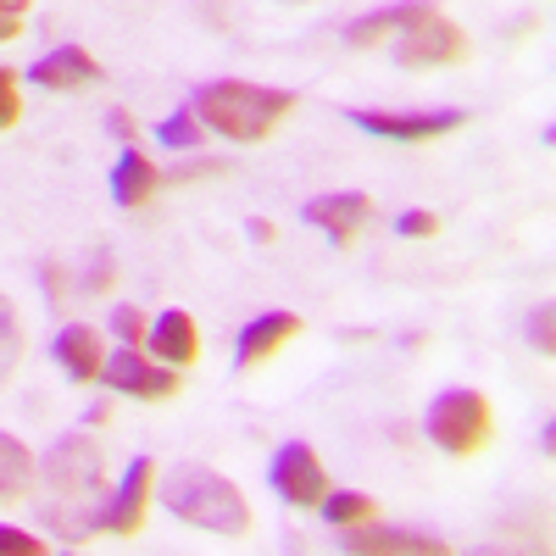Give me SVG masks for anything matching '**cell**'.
<instances>
[{"label": "cell", "instance_id": "obj_1", "mask_svg": "<svg viewBox=\"0 0 556 556\" xmlns=\"http://www.w3.org/2000/svg\"><path fill=\"white\" fill-rule=\"evenodd\" d=\"M190 112H195L212 134L235 139V146H256V139H267L278 123L295 112V96H290V89L245 84V78H217V84L195 89Z\"/></svg>", "mask_w": 556, "mask_h": 556}, {"label": "cell", "instance_id": "obj_2", "mask_svg": "<svg viewBox=\"0 0 556 556\" xmlns=\"http://www.w3.org/2000/svg\"><path fill=\"white\" fill-rule=\"evenodd\" d=\"M156 495H162V506H167L178 523H195V529L228 534V540L251 534V506H245V495L228 484L223 473L201 468V462H184V468H173Z\"/></svg>", "mask_w": 556, "mask_h": 556}, {"label": "cell", "instance_id": "obj_3", "mask_svg": "<svg viewBox=\"0 0 556 556\" xmlns=\"http://www.w3.org/2000/svg\"><path fill=\"white\" fill-rule=\"evenodd\" d=\"M490 429H495V412L479 390H445V395H434V406L424 417V434L451 456H473L490 440Z\"/></svg>", "mask_w": 556, "mask_h": 556}, {"label": "cell", "instance_id": "obj_4", "mask_svg": "<svg viewBox=\"0 0 556 556\" xmlns=\"http://www.w3.org/2000/svg\"><path fill=\"white\" fill-rule=\"evenodd\" d=\"M395 56H401V67H412V73L445 67V62H462V56H468V34H462L451 17H440L434 7H424V12H417V17L401 28Z\"/></svg>", "mask_w": 556, "mask_h": 556}, {"label": "cell", "instance_id": "obj_5", "mask_svg": "<svg viewBox=\"0 0 556 556\" xmlns=\"http://www.w3.org/2000/svg\"><path fill=\"white\" fill-rule=\"evenodd\" d=\"M106 479V456L89 434H62L51 451H45V484H51L62 501H84L96 495Z\"/></svg>", "mask_w": 556, "mask_h": 556}, {"label": "cell", "instance_id": "obj_6", "mask_svg": "<svg viewBox=\"0 0 556 556\" xmlns=\"http://www.w3.org/2000/svg\"><path fill=\"white\" fill-rule=\"evenodd\" d=\"M156 495V462L151 456H134L123 484L112 490V501L101 513H89V534H139L146 529V501Z\"/></svg>", "mask_w": 556, "mask_h": 556}, {"label": "cell", "instance_id": "obj_7", "mask_svg": "<svg viewBox=\"0 0 556 556\" xmlns=\"http://www.w3.org/2000/svg\"><path fill=\"white\" fill-rule=\"evenodd\" d=\"M96 379L112 384L117 395H134V401H167V395H178V367L151 362V356H134V345H123L117 356H106Z\"/></svg>", "mask_w": 556, "mask_h": 556}, {"label": "cell", "instance_id": "obj_8", "mask_svg": "<svg viewBox=\"0 0 556 556\" xmlns=\"http://www.w3.org/2000/svg\"><path fill=\"white\" fill-rule=\"evenodd\" d=\"M351 123L362 134L395 139V146H417V139H440V134L462 128L468 112H456V106H440V112H351Z\"/></svg>", "mask_w": 556, "mask_h": 556}, {"label": "cell", "instance_id": "obj_9", "mask_svg": "<svg viewBox=\"0 0 556 556\" xmlns=\"http://www.w3.org/2000/svg\"><path fill=\"white\" fill-rule=\"evenodd\" d=\"M267 479H273V490L285 495L290 506H317V501H323V490H329V479H323V468H317L312 445H301V440L278 445V456H273Z\"/></svg>", "mask_w": 556, "mask_h": 556}, {"label": "cell", "instance_id": "obj_10", "mask_svg": "<svg viewBox=\"0 0 556 556\" xmlns=\"http://www.w3.org/2000/svg\"><path fill=\"white\" fill-rule=\"evenodd\" d=\"M295 334H301V317H295V312H262L256 323H245V329H240L235 367H240V374H251V367H262L267 356L285 351Z\"/></svg>", "mask_w": 556, "mask_h": 556}, {"label": "cell", "instance_id": "obj_11", "mask_svg": "<svg viewBox=\"0 0 556 556\" xmlns=\"http://www.w3.org/2000/svg\"><path fill=\"white\" fill-rule=\"evenodd\" d=\"M146 345H151V356L156 362H167V367H195V356H201V329H195V317L190 312H162L151 329H146Z\"/></svg>", "mask_w": 556, "mask_h": 556}, {"label": "cell", "instance_id": "obj_12", "mask_svg": "<svg viewBox=\"0 0 556 556\" xmlns=\"http://www.w3.org/2000/svg\"><path fill=\"white\" fill-rule=\"evenodd\" d=\"M374 217V201H367L362 190H345V195H317L306 201V223H317L323 235H329L334 245H351L362 235V223Z\"/></svg>", "mask_w": 556, "mask_h": 556}, {"label": "cell", "instance_id": "obj_13", "mask_svg": "<svg viewBox=\"0 0 556 556\" xmlns=\"http://www.w3.org/2000/svg\"><path fill=\"white\" fill-rule=\"evenodd\" d=\"M340 551H362V556H440L445 540L406 534V529H362V523H351L340 534Z\"/></svg>", "mask_w": 556, "mask_h": 556}, {"label": "cell", "instance_id": "obj_14", "mask_svg": "<svg viewBox=\"0 0 556 556\" xmlns=\"http://www.w3.org/2000/svg\"><path fill=\"white\" fill-rule=\"evenodd\" d=\"M96 78H101V62L89 56L84 45H56L51 56L34 62V84H45V89H84Z\"/></svg>", "mask_w": 556, "mask_h": 556}, {"label": "cell", "instance_id": "obj_15", "mask_svg": "<svg viewBox=\"0 0 556 556\" xmlns=\"http://www.w3.org/2000/svg\"><path fill=\"white\" fill-rule=\"evenodd\" d=\"M51 351H56V362H62V374L78 379V384H89V379L101 374V362H106V356H101V334L89 329V323H67Z\"/></svg>", "mask_w": 556, "mask_h": 556}, {"label": "cell", "instance_id": "obj_16", "mask_svg": "<svg viewBox=\"0 0 556 556\" xmlns=\"http://www.w3.org/2000/svg\"><path fill=\"white\" fill-rule=\"evenodd\" d=\"M156 184H162V173L151 167V156H139V151L128 146V151L117 156V167H112V201L134 212V206H146V201L156 195Z\"/></svg>", "mask_w": 556, "mask_h": 556}, {"label": "cell", "instance_id": "obj_17", "mask_svg": "<svg viewBox=\"0 0 556 556\" xmlns=\"http://www.w3.org/2000/svg\"><path fill=\"white\" fill-rule=\"evenodd\" d=\"M34 484V456L17 434H0V501H23Z\"/></svg>", "mask_w": 556, "mask_h": 556}, {"label": "cell", "instance_id": "obj_18", "mask_svg": "<svg viewBox=\"0 0 556 556\" xmlns=\"http://www.w3.org/2000/svg\"><path fill=\"white\" fill-rule=\"evenodd\" d=\"M417 12H424V0H401V7H384V12H374V17L351 23V28H345V39H351V45H379L384 34H401Z\"/></svg>", "mask_w": 556, "mask_h": 556}, {"label": "cell", "instance_id": "obj_19", "mask_svg": "<svg viewBox=\"0 0 556 556\" xmlns=\"http://www.w3.org/2000/svg\"><path fill=\"white\" fill-rule=\"evenodd\" d=\"M317 513L329 518L334 529H351V523H367V518H374V501H367V495H356V490H334V495L323 490Z\"/></svg>", "mask_w": 556, "mask_h": 556}, {"label": "cell", "instance_id": "obj_20", "mask_svg": "<svg viewBox=\"0 0 556 556\" xmlns=\"http://www.w3.org/2000/svg\"><path fill=\"white\" fill-rule=\"evenodd\" d=\"M17 356H23V323H17V306L0 295V384L17 374Z\"/></svg>", "mask_w": 556, "mask_h": 556}, {"label": "cell", "instance_id": "obj_21", "mask_svg": "<svg viewBox=\"0 0 556 556\" xmlns=\"http://www.w3.org/2000/svg\"><path fill=\"white\" fill-rule=\"evenodd\" d=\"M195 123H201L195 112H173V117H162V128H156V139H162V146H173V151H178V146H184V151H190V146H195V139H201V128H195Z\"/></svg>", "mask_w": 556, "mask_h": 556}, {"label": "cell", "instance_id": "obj_22", "mask_svg": "<svg viewBox=\"0 0 556 556\" xmlns=\"http://www.w3.org/2000/svg\"><path fill=\"white\" fill-rule=\"evenodd\" d=\"M23 117V96H17V73L0 67V134H7L12 123Z\"/></svg>", "mask_w": 556, "mask_h": 556}, {"label": "cell", "instance_id": "obj_23", "mask_svg": "<svg viewBox=\"0 0 556 556\" xmlns=\"http://www.w3.org/2000/svg\"><path fill=\"white\" fill-rule=\"evenodd\" d=\"M395 235H406V240H429V235H440V217L424 212V206H412V212L395 217Z\"/></svg>", "mask_w": 556, "mask_h": 556}, {"label": "cell", "instance_id": "obj_24", "mask_svg": "<svg viewBox=\"0 0 556 556\" xmlns=\"http://www.w3.org/2000/svg\"><path fill=\"white\" fill-rule=\"evenodd\" d=\"M39 551H45L39 534H23V529H7V523H0V556H39Z\"/></svg>", "mask_w": 556, "mask_h": 556}, {"label": "cell", "instance_id": "obj_25", "mask_svg": "<svg viewBox=\"0 0 556 556\" xmlns=\"http://www.w3.org/2000/svg\"><path fill=\"white\" fill-rule=\"evenodd\" d=\"M529 340H534V351H540V356H551V351H556V323H551V306H534V317H529Z\"/></svg>", "mask_w": 556, "mask_h": 556}, {"label": "cell", "instance_id": "obj_26", "mask_svg": "<svg viewBox=\"0 0 556 556\" xmlns=\"http://www.w3.org/2000/svg\"><path fill=\"white\" fill-rule=\"evenodd\" d=\"M112 329H117L123 345H139V340H146V317H139L134 306H117V312H112Z\"/></svg>", "mask_w": 556, "mask_h": 556}, {"label": "cell", "instance_id": "obj_27", "mask_svg": "<svg viewBox=\"0 0 556 556\" xmlns=\"http://www.w3.org/2000/svg\"><path fill=\"white\" fill-rule=\"evenodd\" d=\"M112 278H117V267H112V256H101L96 273H84V290H89V295H101V290H112Z\"/></svg>", "mask_w": 556, "mask_h": 556}, {"label": "cell", "instance_id": "obj_28", "mask_svg": "<svg viewBox=\"0 0 556 556\" xmlns=\"http://www.w3.org/2000/svg\"><path fill=\"white\" fill-rule=\"evenodd\" d=\"M106 128H112L117 139H134V117H128L123 106H112V112H106Z\"/></svg>", "mask_w": 556, "mask_h": 556}, {"label": "cell", "instance_id": "obj_29", "mask_svg": "<svg viewBox=\"0 0 556 556\" xmlns=\"http://www.w3.org/2000/svg\"><path fill=\"white\" fill-rule=\"evenodd\" d=\"M39 285L51 290V295H62V273H56V267H39Z\"/></svg>", "mask_w": 556, "mask_h": 556}, {"label": "cell", "instance_id": "obj_30", "mask_svg": "<svg viewBox=\"0 0 556 556\" xmlns=\"http://www.w3.org/2000/svg\"><path fill=\"white\" fill-rule=\"evenodd\" d=\"M23 34V17H0V39H17Z\"/></svg>", "mask_w": 556, "mask_h": 556}, {"label": "cell", "instance_id": "obj_31", "mask_svg": "<svg viewBox=\"0 0 556 556\" xmlns=\"http://www.w3.org/2000/svg\"><path fill=\"white\" fill-rule=\"evenodd\" d=\"M28 12V0H0V17H23Z\"/></svg>", "mask_w": 556, "mask_h": 556}, {"label": "cell", "instance_id": "obj_32", "mask_svg": "<svg viewBox=\"0 0 556 556\" xmlns=\"http://www.w3.org/2000/svg\"><path fill=\"white\" fill-rule=\"evenodd\" d=\"M285 7H301V0H285Z\"/></svg>", "mask_w": 556, "mask_h": 556}]
</instances>
